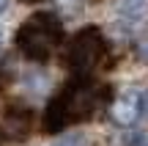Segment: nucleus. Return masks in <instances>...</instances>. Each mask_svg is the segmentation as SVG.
Segmentation results:
<instances>
[{
    "label": "nucleus",
    "instance_id": "nucleus-1",
    "mask_svg": "<svg viewBox=\"0 0 148 146\" xmlns=\"http://www.w3.org/2000/svg\"><path fill=\"white\" fill-rule=\"evenodd\" d=\"M104 88L90 83L88 77H77L71 80L58 97L49 102L47 119H44V130L47 132H60L74 121H85L99 110L101 99H104Z\"/></svg>",
    "mask_w": 148,
    "mask_h": 146
},
{
    "label": "nucleus",
    "instance_id": "nucleus-2",
    "mask_svg": "<svg viewBox=\"0 0 148 146\" xmlns=\"http://www.w3.org/2000/svg\"><path fill=\"white\" fill-rule=\"evenodd\" d=\"M60 39H63L60 19L49 11H38L30 19H25L22 28L16 30V47L30 61H47L52 50L60 44Z\"/></svg>",
    "mask_w": 148,
    "mask_h": 146
},
{
    "label": "nucleus",
    "instance_id": "nucleus-3",
    "mask_svg": "<svg viewBox=\"0 0 148 146\" xmlns=\"http://www.w3.org/2000/svg\"><path fill=\"white\" fill-rule=\"evenodd\" d=\"M107 44L101 39V33L96 28H82L77 36L69 42L66 50V66L77 77H88V72H93L99 66V61L104 58Z\"/></svg>",
    "mask_w": 148,
    "mask_h": 146
},
{
    "label": "nucleus",
    "instance_id": "nucleus-4",
    "mask_svg": "<svg viewBox=\"0 0 148 146\" xmlns=\"http://www.w3.org/2000/svg\"><path fill=\"white\" fill-rule=\"evenodd\" d=\"M3 121H5V132H8L14 141H22V138L27 135V130H30L33 113L25 108V105H8Z\"/></svg>",
    "mask_w": 148,
    "mask_h": 146
},
{
    "label": "nucleus",
    "instance_id": "nucleus-5",
    "mask_svg": "<svg viewBox=\"0 0 148 146\" xmlns=\"http://www.w3.org/2000/svg\"><path fill=\"white\" fill-rule=\"evenodd\" d=\"M112 121L121 127H129L134 124V119L140 116V94H123V97L115 99V105H112L110 110Z\"/></svg>",
    "mask_w": 148,
    "mask_h": 146
},
{
    "label": "nucleus",
    "instance_id": "nucleus-6",
    "mask_svg": "<svg viewBox=\"0 0 148 146\" xmlns=\"http://www.w3.org/2000/svg\"><path fill=\"white\" fill-rule=\"evenodd\" d=\"M115 8L126 19H140V17L148 14V0H118Z\"/></svg>",
    "mask_w": 148,
    "mask_h": 146
},
{
    "label": "nucleus",
    "instance_id": "nucleus-7",
    "mask_svg": "<svg viewBox=\"0 0 148 146\" xmlns=\"http://www.w3.org/2000/svg\"><path fill=\"white\" fill-rule=\"evenodd\" d=\"M52 146H85V138H82V135H69V138H60V141H55Z\"/></svg>",
    "mask_w": 148,
    "mask_h": 146
},
{
    "label": "nucleus",
    "instance_id": "nucleus-8",
    "mask_svg": "<svg viewBox=\"0 0 148 146\" xmlns=\"http://www.w3.org/2000/svg\"><path fill=\"white\" fill-rule=\"evenodd\" d=\"M140 110H143V113L148 116V91L143 94V97H140Z\"/></svg>",
    "mask_w": 148,
    "mask_h": 146
},
{
    "label": "nucleus",
    "instance_id": "nucleus-9",
    "mask_svg": "<svg viewBox=\"0 0 148 146\" xmlns=\"http://www.w3.org/2000/svg\"><path fill=\"white\" fill-rule=\"evenodd\" d=\"M134 146H148V135H137V141H134Z\"/></svg>",
    "mask_w": 148,
    "mask_h": 146
},
{
    "label": "nucleus",
    "instance_id": "nucleus-10",
    "mask_svg": "<svg viewBox=\"0 0 148 146\" xmlns=\"http://www.w3.org/2000/svg\"><path fill=\"white\" fill-rule=\"evenodd\" d=\"M5 6H8V0H0V14L5 11Z\"/></svg>",
    "mask_w": 148,
    "mask_h": 146
},
{
    "label": "nucleus",
    "instance_id": "nucleus-11",
    "mask_svg": "<svg viewBox=\"0 0 148 146\" xmlns=\"http://www.w3.org/2000/svg\"><path fill=\"white\" fill-rule=\"evenodd\" d=\"M0 72H3V69H0ZM5 80H8V77H5V75H0V86H3V83H5Z\"/></svg>",
    "mask_w": 148,
    "mask_h": 146
},
{
    "label": "nucleus",
    "instance_id": "nucleus-12",
    "mask_svg": "<svg viewBox=\"0 0 148 146\" xmlns=\"http://www.w3.org/2000/svg\"><path fill=\"white\" fill-rule=\"evenodd\" d=\"M22 3H44V0H22Z\"/></svg>",
    "mask_w": 148,
    "mask_h": 146
},
{
    "label": "nucleus",
    "instance_id": "nucleus-13",
    "mask_svg": "<svg viewBox=\"0 0 148 146\" xmlns=\"http://www.w3.org/2000/svg\"><path fill=\"white\" fill-rule=\"evenodd\" d=\"M0 47H3V33H0Z\"/></svg>",
    "mask_w": 148,
    "mask_h": 146
}]
</instances>
